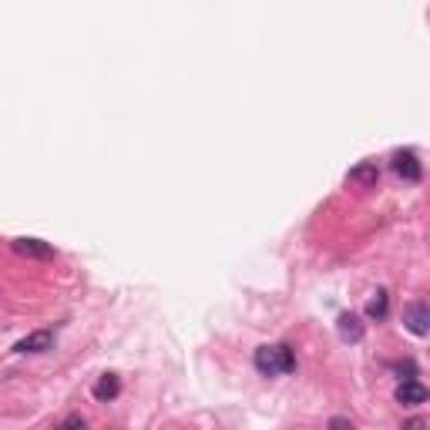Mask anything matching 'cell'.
Listing matches in <instances>:
<instances>
[{"label": "cell", "instance_id": "6da1fadb", "mask_svg": "<svg viewBox=\"0 0 430 430\" xmlns=\"http://www.w3.org/2000/svg\"><path fill=\"white\" fill-rule=\"evenodd\" d=\"M255 370H259L263 377L292 373V370H296L292 350L286 346V343H276V346H259V350H255Z\"/></svg>", "mask_w": 430, "mask_h": 430}, {"label": "cell", "instance_id": "7a4b0ae2", "mask_svg": "<svg viewBox=\"0 0 430 430\" xmlns=\"http://www.w3.org/2000/svg\"><path fill=\"white\" fill-rule=\"evenodd\" d=\"M404 326L414 333V336H427L430 333V309L424 303H410L404 309Z\"/></svg>", "mask_w": 430, "mask_h": 430}, {"label": "cell", "instance_id": "3957f363", "mask_svg": "<svg viewBox=\"0 0 430 430\" xmlns=\"http://www.w3.org/2000/svg\"><path fill=\"white\" fill-rule=\"evenodd\" d=\"M393 172L404 178V182H420L424 178V168H420L417 155L414 152H397L393 155Z\"/></svg>", "mask_w": 430, "mask_h": 430}, {"label": "cell", "instance_id": "277c9868", "mask_svg": "<svg viewBox=\"0 0 430 430\" xmlns=\"http://www.w3.org/2000/svg\"><path fill=\"white\" fill-rule=\"evenodd\" d=\"M51 346H54V333H51V329H34V333H27L13 350H17V353H44V350H51Z\"/></svg>", "mask_w": 430, "mask_h": 430}, {"label": "cell", "instance_id": "5b68a950", "mask_svg": "<svg viewBox=\"0 0 430 430\" xmlns=\"http://www.w3.org/2000/svg\"><path fill=\"white\" fill-rule=\"evenodd\" d=\"M13 253L17 255H27V259H54V249L48 242L40 239H13Z\"/></svg>", "mask_w": 430, "mask_h": 430}, {"label": "cell", "instance_id": "8992f818", "mask_svg": "<svg viewBox=\"0 0 430 430\" xmlns=\"http://www.w3.org/2000/svg\"><path fill=\"white\" fill-rule=\"evenodd\" d=\"M336 333H340L343 343H360L363 340V319L353 316V313H343V316L336 319Z\"/></svg>", "mask_w": 430, "mask_h": 430}, {"label": "cell", "instance_id": "52a82bcc", "mask_svg": "<svg viewBox=\"0 0 430 430\" xmlns=\"http://www.w3.org/2000/svg\"><path fill=\"white\" fill-rule=\"evenodd\" d=\"M397 400L404 407H417L427 400V387L424 383H417V380H404L400 387H397Z\"/></svg>", "mask_w": 430, "mask_h": 430}, {"label": "cell", "instance_id": "ba28073f", "mask_svg": "<svg viewBox=\"0 0 430 430\" xmlns=\"http://www.w3.org/2000/svg\"><path fill=\"white\" fill-rule=\"evenodd\" d=\"M118 393H121V380H118V373H104V377L94 383V400H101V404L114 400Z\"/></svg>", "mask_w": 430, "mask_h": 430}, {"label": "cell", "instance_id": "9c48e42d", "mask_svg": "<svg viewBox=\"0 0 430 430\" xmlns=\"http://www.w3.org/2000/svg\"><path fill=\"white\" fill-rule=\"evenodd\" d=\"M377 178H380V168L377 162H363V165H356L353 172H350V182H356V185H377Z\"/></svg>", "mask_w": 430, "mask_h": 430}, {"label": "cell", "instance_id": "30bf717a", "mask_svg": "<svg viewBox=\"0 0 430 430\" xmlns=\"http://www.w3.org/2000/svg\"><path fill=\"white\" fill-rule=\"evenodd\" d=\"M387 309H390V296H387V290H377L367 303V316L370 319H383L387 316Z\"/></svg>", "mask_w": 430, "mask_h": 430}, {"label": "cell", "instance_id": "8fae6325", "mask_svg": "<svg viewBox=\"0 0 430 430\" xmlns=\"http://www.w3.org/2000/svg\"><path fill=\"white\" fill-rule=\"evenodd\" d=\"M57 430H88V424H84V417L71 414L67 420H61V427H57Z\"/></svg>", "mask_w": 430, "mask_h": 430}, {"label": "cell", "instance_id": "7c38bea8", "mask_svg": "<svg viewBox=\"0 0 430 430\" xmlns=\"http://www.w3.org/2000/svg\"><path fill=\"white\" fill-rule=\"evenodd\" d=\"M329 430H353V424H350L346 417H333L329 420Z\"/></svg>", "mask_w": 430, "mask_h": 430}, {"label": "cell", "instance_id": "4fadbf2b", "mask_svg": "<svg viewBox=\"0 0 430 430\" xmlns=\"http://www.w3.org/2000/svg\"><path fill=\"white\" fill-rule=\"evenodd\" d=\"M404 430H427V420H420V417H414L410 424H407Z\"/></svg>", "mask_w": 430, "mask_h": 430}]
</instances>
